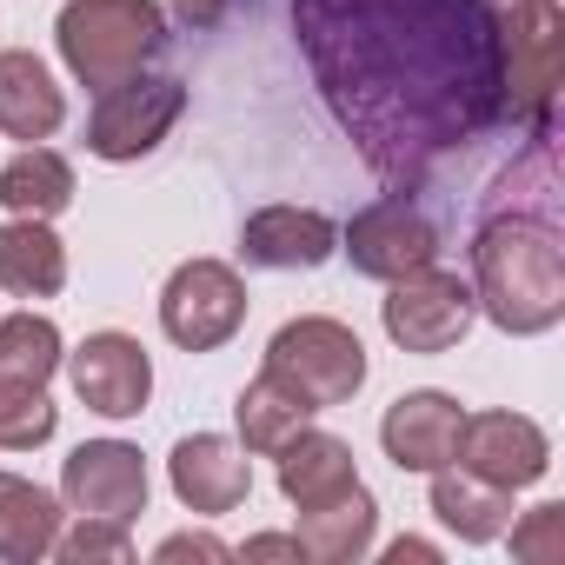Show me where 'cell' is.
<instances>
[{
    "label": "cell",
    "mask_w": 565,
    "mask_h": 565,
    "mask_svg": "<svg viewBox=\"0 0 565 565\" xmlns=\"http://www.w3.org/2000/svg\"><path fill=\"white\" fill-rule=\"evenodd\" d=\"M472 300L492 313V327L532 340L565 320V259L558 239L539 220H492L472 239Z\"/></svg>",
    "instance_id": "cell-1"
},
{
    "label": "cell",
    "mask_w": 565,
    "mask_h": 565,
    "mask_svg": "<svg viewBox=\"0 0 565 565\" xmlns=\"http://www.w3.org/2000/svg\"><path fill=\"white\" fill-rule=\"evenodd\" d=\"M61 61L81 87H114L167 47V14L153 0H67L54 21Z\"/></svg>",
    "instance_id": "cell-2"
},
{
    "label": "cell",
    "mask_w": 565,
    "mask_h": 565,
    "mask_svg": "<svg viewBox=\"0 0 565 565\" xmlns=\"http://www.w3.org/2000/svg\"><path fill=\"white\" fill-rule=\"evenodd\" d=\"M266 373L287 393H300L313 413L320 406H347L366 386V347H360L353 327H340L327 313H307V320H287V327L273 333Z\"/></svg>",
    "instance_id": "cell-3"
},
{
    "label": "cell",
    "mask_w": 565,
    "mask_h": 565,
    "mask_svg": "<svg viewBox=\"0 0 565 565\" xmlns=\"http://www.w3.org/2000/svg\"><path fill=\"white\" fill-rule=\"evenodd\" d=\"M386 300H380V320H386V340L399 347V353H446V347H459L466 333H472V313H479V300H472V287L459 273H446V266H413V273H399V279H386Z\"/></svg>",
    "instance_id": "cell-4"
},
{
    "label": "cell",
    "mask_w": 565,
    "mask_h": 565,
    "mask_svg": "<svg viewBox=\"0 0 565 565\" xmlns=\"http://www.w3.org/2000/svg\"><path fill=\"white\" fill-rule=\"evenodd\" d=\"M160 327L186 353L226 347L246 327V287H239V273L226 259H186V266H173L167 294H160Z\"/></svg>",
    "instance_id": "cell-5"
},
{
    "label": "cell",
    "mask_w": 565,
    "mask_h": 565,
    "mask_svg": "<svg viewBox=\"0 0 565 565\" xmlns=\"http://www.w3.org/2000/svg\"><path fill=\"white\" fill-rule=\"evenodd\" d=\"M180 107H186L180 81H140V74H127V81L100 87V107L87 120V153H100V160H140V153H153L167 140V127L180 120Z\"/></svg>",
    "instance_id": "cell-6"
},
{
    "label": "cell",
    "mask_w": 565,
    "mask_h": 565,
    "mask_svg": "<svg viewBox=\"0 0 565 565\" xmlns=\"http://www.w3.org/2000/svg\"><path fill=\"white\" fill-rule=\"evenodd\" d=\"M61 499L81 512V519H134L147 512V459L140 446L127 439H87L67 452L61 466Z\"/></svg>",
    "instance_id": "cell-7"
},
{
    "label": "cell",
    "mask_w": 565,
    "mask_h": 565,
    "mask_svg": "<svg viewBox=\"0 0 565 565\" xmlns=\"http://www.w3.org/2000/svg\"><path fill=\"white\" fill-rule=\"evenodd\" d=\"M499 41H505V100L512 114H545L552 107V87H558V0H512V14L499 21Z\"/></svg>",
    "instance_id": "cell-8"
},
{
    "label": "cell",
    "mask_w": 565,
    "mask_h": 565,
    "mask_svg": "<svg viewBox=\"0 0 565 565\" xmlns=\"http://www.w3.org/2000/svg\"><path fill=\"white\" fill-rule=\"evenodd\" d=\"M67 380L87 413L100 419H134L153 393V360L134 333H87V347L67 360Z\"/></svg>",
    "instance_id": "cell-9"
},
{
    "label": "cell",
    "mask_w": 565,
    "mask_h": 565,
    "mask_svg": "<svg viewBox=\"0 0 565 565\" xmlns=\"http://www.w3.org/2000/svg\"><path fill=\"white\" fill-rule=\"evenodd\" d=\"M452 466H466V472H479V479L519 492V486L545 479L552 439H545L539 419H525V413H466V426H459V459H452Z\"/></svg>",
    "instance_id": "cell-10"
},
{
    "label": "cell",
    "mask_w": 565,
    "mask_h": 565,
    "mask_svg": "<svg viewBox=\"0 0 565 565\" xmlns=\"http://www.w3.org/2000/svg\"><path fill=\"white\" fill-rule=\"evenodd\" d=\"M347 253H353V266L366 279H399V273H413V266H426L439 253V233H433V220L413 200L393 193V200H373L347 226Z\"/></svg>",
    "instance_id": "cell-11"
},
{
    "label": "cell",
    "mask_w": 565,
    "mask_h": 565,
    "mask_svg": "<svg viewBox=\"0 0 565 565\" xmlns=\"http://www.w3.org/2000/svg\"><path fill=\"white\" fill-rule=\"evenodd\" d=\"M459 426H466V406L452 393H406L386 406L380 446L399 472H439L459 459Z\"/></svg>",
    "instance_id": "cell-12"
},
{
    "label": "cell",
    "mask_w": 565,
    "mask_h": 565,
    "mask_svg": "<svg viewBox=\"0 0 565 565\" xmlns=\"http://www.w3.org/2000/svg\"><path fill=\"white\" fill-rule=\"evenodd\" d=\"M167 479H173L180 505L200 512V519H220V512H233V505L253 492L246 446H233V439H220V433H193V439H180L173 459H167Z\"/></svg>",
    "instance_id": "cell-13"
},
{
    "label": "cell",
    "mask_w": 565,
    "mask_h": 565,
    "mask_svg": "<svg viewBox=\"0 0 565 565\" xmlns=\"http://www.w3.org/2000/svg\"><path fill=\"white\" fill-rule=\"evenodd\" d=\"M239 253L253 266H279V273H294V266H320L340 253V233L327 213L313 206H259L246 226H239Z\"/></svg>",
    "instance_id": "cell-14"
},
{
    "label": "cell",
    "mask_w": 565,
    "mask_h": 565,
    "mask_svg": "<svg viewBox=\"0 0 565 565\" xmlns=\"http://www.w3.org/2000/svg\"><path fill=\"white\" fill-rule=\"evenodd\" d=\"M61 120H67V100H61L47 61L28 54V47H8V54H0V134L34 147V140H47Z\"/></svg>",
    "instance_id": "cell-15"
},
{
    "label": "cell",
    "mask_w": 565,
    "mask_h": 565,
    "mask_svg": "<svg viewBox=\"0 0 565 565\" xmlns=\"http://www.w3.org/2000/svg\"><path fill=\"white\" fill-rule=\"evenodd\" d=\"M273 459H279V492H287L300 512L340 499L347 486H360V472H353V446L333 439V433H313V426H300Z\"/></svg>",
    "instance_id": "cell-16"
},
{
    "label": "cell",
    "mask_w": 565,
    "mask_h": 565,
    "mask_svg": "<svg viewBox=\"0 0 565 565\" xmlns=\"http://www.w3.org/2000/svg\"><path fill=\"white\" fill-rule=\"evenodd\" d=\"M0 287L21 300H47L67 287V246L54 239L47 220H8L0 226Z\"/></svg>",
    "instance_id": "cell-17"
},
{
    "label": "cell",
    "mask_w": 565,
    "mask_h": 565,
    "mask_svg": "<svg viewBox=\"0 0 565 565\" xmlns=\"http://www.w3.org/2000/svg\"><path fill=\"white\" fill-rule=\"evenodd\" d=\"M373 525H380L373 492H366V486H347L340 499L307 505L294 539H300V552H307V558H320V565H353V558L373 545Z\"/></svg>",
    "instance_id": "cell-18"
},
{
    "label": "cell",
    "mask_w": 565,
    "mask_h": 565,
    "mask_svg": "<svg viewBox=\"0 0 565 565\" xmlns=\"http://www.w3.org/2000/svg\"><path fill=\"white\" fill-rule=\"evenodd\" d=\"M433 512H439V525H452L466 545H486V539H505V525H512V492L505 486H492V479H479V472H452V466H439L433 472Z\"/></svg>",
    "instance_id": "cell-19"
},
{
    "label": "cell",
    "mask_w": 565,
    "mask_h": 565,
    "mask_svg": "<svg viewBox=\"0 0 565 565\" xmlns=\"http://www.w3.org/2000/svg\"><path fill=\"white\" fill-rule=\"evenodd\" d=\"M54 539H61V505L34 479L0 472V558L34 565V558L54 552Z\"/></svg>",
    "instance_id": "cell-20"
},
{
    "label": "cell",
    "mask_w": 565,
    "mask_h": 565,
    "mask_svg": "<svg viewBox=\"0 0 565 565\" xmlns=\"http://www.w3.org/2000/svg\"><path fill=\"white\" fill-rule=\"evenodd\" d=\"M233 419H239V446H246V452H259V459H273L279 446H287V439L313 419V406H307L300 393H287L273 373H259V380L239 393Z\"/></svg>",
    "instance_id": "cell-21"
},
{
    "label": "cell",
    "mask_w": 565,
    "mask_h": 565,
    "mask_svg": "<svg viewBox=\"0 0 565 565\" xmlns=\"http://www.w3.org/2000/svg\"><path fill=\"white\" fill-rule=\"evenodd\" d=\"M74 200V167L47 147H28L8 160V173H0V206L21 213V220H54L61 206Z\"/></svg>",
    "instance_id": "cell-22"
},
{
    "label": "cell",
    "mask_w": 565,
    "mask_h": 565,
    "mask_svg": "<svg viewBox=\"0 0 565 565\" xmlns=\"http://www.w3.org/2000/svg\"><path fill=\"white\" fill-rule=\"evenodd\" d=\"M61 327L47 313H8L0 320V380L8 386H47L61 373Z\"/></svg>",
    "instance_id": "cell-23"
},
{
    "label": "cell",
    "mask_w": 565,
    "mask_h": 565,
    "mask_svg": "<svg viewBox=\"0 0 565 565\" xmlns=\"http://www.w3.org/2000/svg\"><path fill=\"white\" fill-rule=\"evenodd\" d=\"M54 426H61V413H54L47 386H8L0 380V452H34V446L54 439Z\"/></svg>",
    "instance_id": "cell-24"
},
{
    "label": "cell",
    "mask_w": 565,
    "mask_h": 565,
    "mask_svg": "<svg viewBox=\"0 0 565 565\" xmlns=\"http://www.w3.org/2000/svg\"><path fill=\"white\" fill-rule=\"evenodd\" d=\"M505 532H512V558H525V565H558L565 558V505H532Z\"/></svg>",
    "instance_id": "cell-25"
},
{
    "label": "cell",
    "mask_w": 565,
    "mask_h": 565,
    "mask_svg": "<svg viewBox=\"0 0 565 565\" xmlns=\"http://www.w3.org/2000/svg\"><path fill=\"white\" fill-rule=\"evenodd\" d=\"M54 552H61L67 565H87V558H134V545H127V525H120V519H81L74 532H61V539H54Z\"/></svg>",
    "instance_id": "cell-26"
},
{
    "label": "cell",
    "mask_w": 565,
    "mask_h": 565,
    "mask_svg": "<svg viewBox=\"0 0 565 565\" xmlns=\"http://www.w3.org/2000/svg\"><path fill=\"white\" fill-rule=\"evenodd\" d=\"M160 558H233V552L220 539H206V532H180V539L160 545Z\"/></svg>",
    "instance_id": "cell-27"
},
{
    "label": "cell",
    "mask_w": 565,
    "mask_h": 565,
    "mask_svg": "<svg viewBox=\"0 0 565 565\" xmlns=\"http://www.w3.org/2000/svg\"><path fill=\"white\" fill-rule=\"evenodd\" d=\"M246 558H307V552H300V539H279V532H259V539H246Z\"/></svg>",
    "instance_id": "cell-28"
},
{
    "label": "cell",
    "mask_w": 565,
    "mask_h": 565,
    "mask_svg": "<svg viewBox=\"0 0 565 565\" xmlns=\"http://www.w3.org/2000/svg\"><path fill=\"white\" fill-rule=\"evenodd\" d=\"M173 14L193 21V28H213V21L226 14V0H173Z\"/></svg>",
    "instance_id": "cell-29"
},
{
    "label": "cell",
    "mask_w": 565,
    "mask_h": 565,
    "mask_svg": "<svg viewBox=\"0 0 565 565\" xmlns=\"http://www.w3.org/2000/svg\"><path fill=\"white\" fill-rule=\"evenodd\" d=\"M386 558H399V565H406V558H439V552H433V545H426V539H399V545H393V552H386Z\"/></svg>",
    "instance_id": "cell-30"
}]
</instances>
